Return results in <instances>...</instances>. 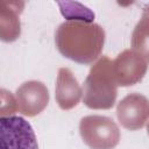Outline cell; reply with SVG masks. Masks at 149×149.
I'll return each instance as SVG.
<instances>
[{
  "label": "cell",
  "instance_id": "6da1fadb",
  "mask_svg": "<svg viewBox=\"0 0 149 149\" xmlns=\"http://www.w3.org/2000/svg\"><path fill=\"white\" fill-rule=\"evenodd\" d=\"M0 136L1 149H38L34 129L22 116H2Z\"/></svg>",
  "mask_w": 149,
  "mask_h": 149
}]
</instances>
